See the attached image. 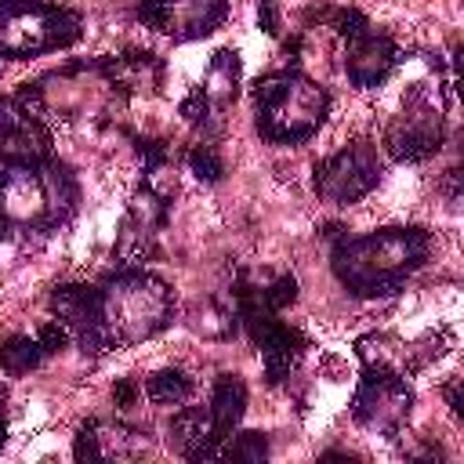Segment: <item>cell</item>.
Masks as SVG:
<instances>
[{"instance_id": "obj_3", "label": "cell", "mask_w": 464, "mask_h": 464, "mask_svg": "<svg viewBox=\"0 0 464 464\" xmlns=\"http://www.w3.org/2000/svg\"><path fill=\"white\" fill-rule=\"evenodd\" d=\"M98 286V315H102V337L105 348H127L138 341L156 337L174 319V294L170 286L145 272V268H120L109 272Z\"/></svg>"}, {"instance_id": "obj_15", "label": "cell", "mask_w": 464, "mask_h": 464, "mask_svg": "<svg viewBox=\"0 0 464 464\" xmlns=\"http://www.w3.org/2000/svg\"><path fill=\"white\" fill-rule=\"evenodd\" d=\"M243 410H246V384H243V377L239 373H221L214 381V395H210V420H214L218 446L239 428Z\"/></svg>"}, {"instance_id": "obj_7", "label": "cell", "mask_w": 464, "mask_h": 464, "mask_svg": "<svg viewBox=\"0 0 464 464\" xmlns=\"http://www.w3.org/2000/svg\"><path fill=\"white\" fill-rule=\"evenodd\" d=\"M410 410H413V388L406 384V373L366 366L352 395V417L370 431L395 435L406 424Z\"/></svg>"}, {"instance_id": "obj_11", "label": "cell", "mask_w": 464, "mask_h": 464, "mask_svg": "<svg viewBox=\"0 0 464 464\" xmlns=\"http://www.w3.org/2000/svg\"><path fill=\"white\" fill-rule=\"evenodd\" d=\"M51 312L54 319L69 330V337L80 344L83 355H102L105 337H102V315H98V286L87 283H62L51 290Z\"/></svg>"}, {"instance_id": "obj_5", "label": "cell", "mask_w": 464, "mask_h": 464, "mask_svg": "<svg viewBox=\"0 0 464 464\" xmlns=\"http://www.w3.org/2000/svg\"><path fill=\"white\" fill-rule=\"evenodd\" d=\"M83 18L72 7L44 0H4L0 4V54L33 58L76 44Z\"/></svg>"}, {"instance_id": "obj_19", "label": "cell", "mask_w": 464, "mask_h": 464, "mask_svg": "<svg viewBox=\"0 0 464 464\" xmlns=\"http://www.w3.org/2000/svg\"><path fill=\"white\" fill-rule=\"evenodd\" d=\"M145 395L156 406H181L192 395V381L181 370H160V373H152L145 381Z\"/></svg>"}, {"instance_id": "obj_20", "label": "cell", "mask_w": 464, "mask_h": 464, "mask_svg": "<svg viewBox=\"0 0 464 464\" xmlns=\"http://www.w3.org/2000/svg\"><path fill=\"white\" fill-rule=\"evenodd\" d=\"M218 457L221 460H232V464H261L268 457V439L261 431H239V435H228L221 446H218Z\"/></svg>"}, {"instance_id": "obj_25", "label": "cell", "mask_w": 464, "mask_h": 464, "mask_svg": "<svg viewBox=\"0 0 464 464\" xmlns=\"http://www.w3.org/2000/svg\"><path fill=\"white\" fill-rule=\"evenodd\" d=\"M36 341H40L44 355H54V352H62V348L69 344V330H65L58 319H47V323L36 330Z\"/></svg>"}, {"instance_id": "obj_6", "label": "cell", "mask_w": 464, "mask_h": 464, "mask_svg": "<svg viewBox=\"0 0 464 464\" xmlns=\"http://www.w3.org/2000/svg\"><path fill=\"white\" fill-rule=\"evenodd\" d=\"M377 181H381V160H377V145L366 138L337 149L334 156H326L312 170L315 196L323 203H334V207L362 199Z\"/></svg>"}, {"instance_id": "obj_28", "label": "cell", "mask_w": 464, "mask_h": 464, "mask_svg": "<svg viewBox=\"0 0 464 464\" xmlns=\"http://www.w3.org/2000/svg\"><path fill=\"white\" fill-rule=\"evenodd\" d=\"M112 399H116V406H120V410L134 406V399H138V384H134V381H120V384L112 388Z\"/></svg>"}, {"instance_id": "obj_14", "label": "cell", "mask_w": 464, "mask_h": 464, "mask_svg": "<svg viewBox=\"0 0 464 464\" xmlns=\"http://www.w3.org/2000/svg\"><path fill=\"white\" fill-rule=\"evenodd\" d=\"M102 76L112 83V91H149L156 94L163 83V65L156 54H120L102 58Z\"/></svg>"}, {"instance_id": "obj_17", "label": "cell", "mask_w": 464, "mask_h": 464, "mask_svg": "<svg viewBox=\"0 0 464 464\" xmlns=\"http://www.w3.org/2000/svg\"><path fill=\"white\" fill-rule=\"evenodd\" d=\"M355 352H359L362 366H373V370H399V373L410 370V355H413V348H410L406 341L392 337V334H366V337H359Z\"/></svg>"}, {"instance_id": "obj_10", "label": "cell", "mask_w": 464, "mask_h": 464, "mask_svg": "<svg viewBox=\"0 0 464 464\" xmlns=\"http://www.w3.org/2000/svg\"><path fill=\"white\" fill-rule=\"evenodd\" d=\"M442 138H446V127L435 105H406L384 127V152L399 163H417V160L435 156Z\"/></svg>"}, {"instance_id": "obj_26", "label": "cell", "mask_w": 464, "mask_h": 464, "mask_svg": "<svg viewBox=\"0 0 464 464\" xmlns=\"http://www.w3.org/2000/svg\"><path fill=\"white\" fill-rule=\"evenodd\" d=\"M181 116H185L192 127H207V123H210L214 109L207 105V98H203V91H199V87H196V91H192V94L181 102Z\"/></svg>"}, {"instance_id": "obj_24", "label": "cell", "mask_w": 464, "mask_h": 464, "mask_svg": "<svg viewBox=\"0 0 464 464\" xmlns=\"http://www.w3.org/2000/svg\"><path fill=\"white\" fill-rule=\"evenodd\" d=\"M326 22H330V29H337L344 40H352V36L362 33V29H370L366 14L355 11V7H330V11H326Z\"/></svg>"}, {"instance_id": "obj_31", "label": "cell", "mask_w": 464, "mask_h": 464, "mask_svg": "<svg viewBox=\"0 0 464 464\" xmlns=\"http://www.w3.org/2000/svg\"><path fill=\"white\" fill-rule=\"evenodd\" d=\"M0 4H4V0H0Z\"/></svg>"}, {"instance_id": "obj_9", "label": "cell", "mask_w": 464, "mask_h": 464, "mask_svg": "<svg viewBox=\"0 0 464 464\" xmlns=\"http://www.w3.org/2000/svg\"><path fill=\"white\" fill-rule=\"evenodd\" d=\"M51 156V130L44 120L14 94L0 98V163H40Z\"/></svg>"}, {"instance_id": "obj_21", "label": "cell", "mask_w": 464, "mask_h": 464, "mask_svg": "<svg viewBox=\"0 0 464 464\" xmlns=\"http://www.w3.org/2000/svg\"><path fill=\"white\" fill-rule=\"evenodd\" d=\"M185 163H188V170H192L199 181H207V185L221 181V174H225V163H221V156H218L214 145H192L188 156H185Z\"/></svg>"}, {"instance_id": "obj_8", "label": "cell", "mask_w": 464, "mask_h": 464, "mask_svg": "<svg viewBox=\"0 0 464 464\" xmlns=\"http://www.w3.org/2000/svg\"><path fill=\"white\" fill-rule=\"evenodd\" d=\"M228 18V0H141L138 22L174 40H199Z\"/></svg>"}, {"instance_id": "obj_2", "label": "cell", "mask_w": 464, "mask_h": 464, "mask_svg": "<svg viewBox=\"0 0 464 464\" xmlns=\"http://www.w3.org/2000/svg\"><path fill=\"white\" fill-rule=\"evenodd\" d=\"M80 188L65 163H18L0 174V239L47 236L76 210Z\"/></svg>"}, {"instance_id": "obj_16", "label": "cell", "mask_w": 464, "mask_h": 464, "mask_svg": "<svg viewBox=\"0 0 464 464\" xmlns=\"http://www.w3.org/2000/svg\"><path fill=\"white\" fill-rule=\"evenodd\" d=\"M239 76H243L239 54L228 51V47H221V51L210 58V69H207L203 87H199L203 98H207V105H210L214 112H221V109H228V105L236 102V94H239Z\"/></svg>"}, {"instance_id": "obj_12", "label": "cell", "mask_w": 464, "mask_h": 464, "mask_svg": "<svg viewBox=\"0 0 464 464\" xmlns=\"http://www.w3.org/2000/svg\"><path fill=\"white\" fill-rule=\"evenodd\" d=\"M344 69H348V80L355 87H377L388 80V72L395 69L399 62V47L392 36L377 33V29H362L355 33L352 40H344Z\"/></svg>"}, {"instance_id": "obj_29", "label": "cell", "mask_w": 464, "mask_h": 464, "mask_svg": "<svg viewBox=\"0 0 464 464\" xmlns=\"http://www.w3.org/2000/svg\"><path fill=\"white\" fill-rule=\"evenodd\" d=\"M446 402H450V410L460 417L464 413V402H460V381H450L446 384Z\"/></svg>"}, {"instance_id": "obj_4", "label": "cell", "mask_w": 464, "mask_h": 464, "mask_svg": "<svg viewBox=\"0 0 464 464\" xmlns=\"http://www.w3.org/2000/svg\"><path fill=\"white\" fill-rule=\"evenodd\" d=\"M254 98V123L265 141L279 145H297L312 138L326 112H330V94L323 83L297 69H279L268 76H257L250 87Z\"/></svg>"}, {"instance_id": "obj_13", "label": "cell", "mask_w": 464, "mask_h": 464, "mask_svg": "<svg viewBox=\"0 0 464 464\" xmlns=\"http://www.w3.org/2000/svg\"><path fill=\"white\" fill-rule=\"evenodd\" d=\"M170 446L185 460H214L218 457V435L210 420V406H185L170 420Z\"/></svg>"}, {"instance_id": "obj_1", "label": "cell", "mask_w": 464, "mask_h": 464, "mask_svg": "<svg viewBox=\"0 0 464 464\" xmlns=\"http://www.w3.org/2000/svg\"><path fill=\"white\" fill-rule=\"evenodd\" d=\"M428 228H381L355 239H337L330 265L341 286L355 297H388L406 286L413 272H420L431 257Z\"/></svg>"}, {"instance_id": "obj_18", "label": "cell", "mask_w": 464, "mask_h": 464, "mask_svg": "<svg viewBox=\"0 0 464 464\" xmlns=\"http://www.w3.org/2000/svg\"><path fill=\"white\" fill-rule=\"evenodd\" d=\"M40 362H44V348H40V341L29 337V334H14V337H7V341L0 344V366H4L11 377L29 373V370H36Z\"/></svg>"}, {"instance_id": "obj_23", "label": "cell", "mask_w": 464, "mask_h": 464, "mask_svg": "<svg viewBox=\"0 0 464 464\" xmlns=\"http://www.w3.org/2000/svg\"><path fill=\"white\" fill-rule=\"evenodd\" d=\"M261 297H265V304H268L272 312H283V308L294 304V297H297V279H294L290 272H283V276H276L268 286H261Z\"/></svg>"}, {"instance_id": "obj_27", "label": "cell", "mask_w": 464, "mask_h": 464, "mask_svg": "<svg viewBox=\"0 0 464 464\" xmlns=\"http://www.w3.org/2000/svg\"><path fill=\"white\" fill-rule=\"evenodd\" d=\"M257 22L265 33H279V14H276V0H257Z\"/></svg>"}, {"instance_id": "obj_30", "label": "cell", "mask_w": 464, "mask_h": 464, "mask_svg": "<svg viewBox=\"0 0 464 464\" xmlns=\"http://www.w3.org/2000/svg\"><path fill=\"white\" fill-rule=\"evenodd\" d=\"M4 435H7V424H4V392H0V446H4Z\"/></svg>"}, {"instance_id": "obj_22", "label": "cell", "mask_w": 464, "mask_h": 464, "mask_svg": "<svg viewBox=\"0 0 464 464\" xmlns=\"http://www.w3.org/2000/svg\"><path fill=\"white\" fill-rule=\"evenodd\" d=\"M72 457H76V460H105V457H102V431H98V417H91V420H83V424L76 428Z\"/></svg>"}]
</instances>
